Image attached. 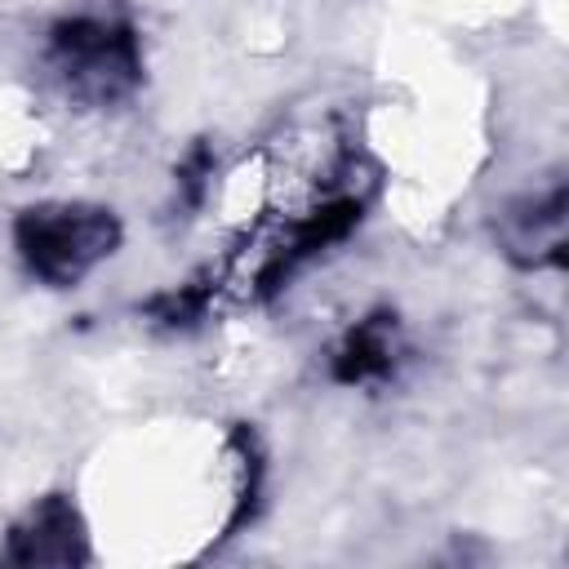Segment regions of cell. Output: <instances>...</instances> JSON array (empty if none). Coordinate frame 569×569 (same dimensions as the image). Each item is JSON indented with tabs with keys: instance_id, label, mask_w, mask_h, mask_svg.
Returning <instances> with one entry per match:
<instances>
[{
	"instance_id": "cell-1",
	"label": "cell",
	"mask_w": 569,
	"mask_h": 569,
	"mask_svg": "<svg viewBox=\"0 0 569 569\" xmlns=\"http://www.w3.org/2000/svg\"><path fill=\"white\" fill-rule=\"evenodd\" d=\"M120 240V227L107 209L84 204H44L18 218V249L27 267L49 284H76L93 262H102Z\"/></svg>"
},
{
	"instance_id": "cell-2",
	"label": "cell",
	"mask_w": 569,
	"mask_h": 569,
	"mask_svg": "<svg viewBox=\"0 0 569 569\" xmlns=\"http://www.w3.org/2000/svg\"><path fill=\"white\" fill-rule=\"evenodd\" d=\"M53 67L84 102H116L138 80L133 36L102 18H76L53 36Z\"/></svg>"
},
{
	"instance_id": "cell-3",
	"label": "cell",
	"mask_w": 569,
	"mask_h": 569,
	"mask_svg": "<svg viewBox=\"0 0 569 569\" xmlns=\"http://www.w3.org/2000/svg\"><path fill=\"white\" fill-rule=\"evenodd\" d=\"M498 236H502L507 253L529 262V267L560 262V249H565V187L551 182L547 191H529V196L511 200L498 218Z\"/></svg>"
},
{
	"instance_id": "cell-4",
	"label": "cell",
	"mask_w": 569,
	"mask_h": 569,
	"mask_svg": "<svg viewBox=\"0 0 569 569\" xmlns=\"http://www.w3.org/2000/svg\"><path fill=\"white\" fill-rule=\"evenodd\" d=\"M13 560L27 565H67L80 560V525L67 502H44L31 511V520L13 533Z\"/></svg>"
},
{
	"instance_id": "cell-5",
	"label": "cell",
	"mask_w": 569,
	"mask_h": 569,
	"mask_svg": "<svg viewBox=\"0 0 569 569\" xmlns=\"http://www.w3.org/2000/svg\"><path fill=\"white\" fill-rule=\"evenodd\" d=\"M391 365H396V329H391L387 320L360 325V329L347 338L342 356H338V373H342L347 382L382 378V373H391Z\"/></svg>"
}]
</instances>
